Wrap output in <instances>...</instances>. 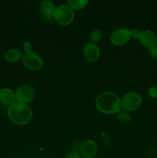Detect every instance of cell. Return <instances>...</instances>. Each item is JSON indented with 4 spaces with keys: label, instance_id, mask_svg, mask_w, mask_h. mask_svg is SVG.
<instances>
[{
    "label": "cell",
    "instance_id": "obj_1",
    "mask_svg": "<svg viewBox=\"0 0 157 158\" xmlns=\"http://www.w3.org/2000/svg\"><path fill=\"white\" fill-rule=\"evenodd\" d=\"M95 106L103 114H117L122 107L121 99L115 93L105 92L97 97Z\"/></svg>",
    "mask_w": 157,
    "mask_h": 158
},
{
    "label": "cell",
    "instance_id": "obj_2",
    "mask_svg": "<svg viewBox=\"0 0 157 158\" xmlns=\"http://www.w3.org/2000/svg\"><path fill=\"white\" fill-rule=\"evenodd\" d=\"M8 116L9 120L17 125H26L32 118V111L26 103L15 102L9 106Z\"/></svg>",
    "mask_w": 157,
    "mask_h": 158
},
{
    "label": "cell",
    "instance_id": "obj_3",
    "mask_svg": "<svg viewBox=\"0 0 157 158\" xmlns=\"http://www.w3.org/2000/svg\"><path fill=\"white\" fill-rule=\"evenodd\" d=\"M75 18L74 11L68 4H62L57 6L53 19L61 26H69Z\"/></svg>",
    "mask_w": 157,
    "mask_h": 158
},
{
    "label": "cell",
    "instance_id": "obj_4",
    "mask_svg": "<svg viewBox=\"0 0 157 158\" xmlns=\"http://www.w3.org/2000/svg\"><path fill=\"white\" fill-rule=\"evenodd\" d=\"M143 99L141 95L136 92H129L121 99V106L123 109L132 112L138 110L141 106Z\"/></svg>",
    "mask_w": 157,
    "mask_h": 158
},
{
    "label": "cell",
    "instance_id": "obj_5",
    "mask_svg": "<svg viewBox=\"0 0 157 158\" xmlns=\"http://www.w3.org/2000/svg\"><path fill=\"white\" fill-rule=\"evenodd\" d=\"M22 63L30 70H38L43 66V60L38 54L30 52L23 56Z\"/></svg>",
    "mask_w": 157,
    "mask_h": 158
},
{
    "label": "cell",
    "instance_id": "obj_6",
    "mask_svg": "<svg viewBox=\"0 0 157 158\" xmlns=\"http://www.w3.org/2000/svg\"><path fill=\"white\" fill-rule=\"evenodd\" d=\"M131 39V30L126 28H120L112 33L110 36L111 43L115 46H122L127 43Z\"/></svg>",
    "mask_w": 157,
    "mask_h": 158
},
{
    "label": "cell",
    "instance_id": "obj_7",
    "mask_svg": "<svg viewBox=\"0 0 157 158\" xmlns=\"http://www.w3.org/2000/svg\"><path fill=\"white\" fill-rule=\"evenodd\" d=\"M35 90L29 85H23L19 86L15 92V97L18 102L28 103L32 101L35 97Z\"/></svg>",
    "mask_w": 157,
    "mask_h": 158
},
{
    "label": "cell",
    "instance_id": "obj_8",
    "mask_svg": "<svg viewBox=\"0 0 157 158\" xmlns=\"http://www.w3.org/2000/svg\"><path fill=\"white\" fill-rule=\"evenodd\" d=\"M79 152L82 158H93L98 153V145L94 140H86L82 143Z\"/></svg>",
    "mask_w": 157,
    "mask_h": 158
},
{
    "label": "cell",
    "instance_id": "obj_9",
    "mask_svg": "<svg viewBox=\"0 0 157 158\" xmlns=\"http://www.w3.org/2000/svg\"><path fill=\"white\" fill-rule=\"evenodd\" d=\"M55 9H56V7H55V5L53 2L46 0L40 4L38 12H39V15H41L42 18L50 21L53 19Z\"/></svg>",
    "mask_w": 157,
    "mask_h": 158
},
{
    "label": "cell",
    "instance_id": "obj_10",
    "mask_svg": "<svg viewBox=\"0 0 157 158\" xmlns=\"http://www.w3.org/2000/svg\"><path fill=\"white\" fill-rule=\"evenodd\" d=\"M83 54L87 61L95 63L99 59V48L95 43H92L90 42L85 46L83 49Z\"/></svg>",
    "mask_w": 157,
    "mask_h": 158
},
{
    "label": "cell",
    "instance_id": "obj_11",
    "mask_svg": "<svg viewBox=\"0 0 157 158\" xmlns=\"http://www.w3.org/2000/svg\"><path fill=\"white\" fill-rule=\"evenodd\" d=\"M138 40L143 46L150 48L157 43V35L153 31L147 29L140 32Z\"/></svg>",
    "mask_w": 157,
    "mask_h": 158
},
{
    "label": "cell",
    "instance_id": "obj_12",
    "mask_svg": "<svg viewBox=\"0 0 157 158\" xmlns=\"http://www.w3.org/2000/svg\"><path fill=\"white\" fill-rule=\"evenodd\" d=\"M16 97L15 93L9 88H2L0 89V101L5 105H12L15 103Z\"/></svg>",
    "mask_w": 157,
    "mask_h": 158
},
{
    "label": "cell",
    "instance_id": "obj_13",
    "mask_svg": "<svg viewBox=\"0 0 157 158\" xmlns=\"http://www.w3.org/2000/svg\"><path fill=\"white\" fill-rule=\"evenodd\" d=\"M22 56V53L18 49H10L4 54V59L9 63L18 62Z\"/></svg>",
    "mask_w": 157,
    "mask_h": 158
},
{
    "label": "cell",
    "instance_id": "obj_14",
    "mask_svg": "<svg viewBox=\"0 0 157 158\" xmlns=\"http://www.w3.org/2000/svg\"><path fill=\"white\" fill-rule=\"evenodd\" d=\"M89 3L88 0H69L68 1V5L75 10H80L87 6Z\"/></svg>",
    "mask_w": 157,
    "mask_h": 158
},
{
    "label": "cell",
    "instance_id": "obj_15",
    "mask_svg": "<svg viewBox=\"0 0 157 158\" xmlns=\"http://www.w3.org/2000/svg\"><path fill=\"white\" fill-rule=\"evenodd\" d=\"M116 117L121 123H127L131 120L130 114L129 111L124 109H120V110L116 114Z\"/></svg>",
    "mask_w": 157,
    "mask_h": 158
},
{
    "label": "cell",
    "instance_id": "obj_16",
    "mask_svg": "<svg viewBox=\"0 0 157 158\" xmlns=\"http://www.w3.org/2000/svg\"><path fill=\"white\" fill-rule=\"evenodd\" d=\"M103 32L101 29H95V30H93L91 32L90 35H89V39H90L91 43H95L99 42L100 40H102V38H103Z\"/></svg>",
    "mask_w": 157,
    "mask_h": 158
},
{
    "label": "cell",
    "instance_id": "obj_17",
    "mask_svg": "<svg viewBox=\"0 0 157 158\" xmlns=\"http://www.w3.org/2000/svg\"><path fill=\"white\" fill-rule=\"evenodd\" d=\"M149 53L152 58L157 60V43L149 49Z\"/></svg>",
    "mask_w": 157,
    "mask_h": 158
},
{
    "label": "cell",
    "instance_id": "obj_18",
    "mask_svg": "<svg viewBox=\"0 0 157 158\" xmlns=\"http://www.w3.org/2000/svg\"><path fill=\"white\" fill-rule=\"evenodd\" d=\"M81 143L78 140H75V141L72 143V152L77 153L78 151H80V148H81Z\"/></svg>",
    "mask_w": 157,
    "mask_h": 158
},
{
    "label": "cell",
    "instance_id": "obj_19",
    "mask_svg": "<svg viewBox=\"0 0 157 158\" xmlns=\"http://www.w3.org/2000/svg\"><path fill=\"white\" fill-rule=\"evenodd\" d=\"M23 49H24V51L26 52V53L32 52V44H31L29 42H26V43H24V45H23Z\"/></svg>",
    "mask_w": 157,
    "mask_h": 158
},
{
    "label": "cell",
    "instance_id": "obj_20",
    "mask_svg": "<svg viewBox=\"0 0 157 158\" xmlns=\"http://www.w3.org/2000/svg\"><path fill=\"white\" fill-rule=\"evenodd\" d=\"M139 34H140V32L137 29H132V30H131V38L138 39Z\"/></svg>",
    "mask_w": 157,
    "mask_h": 158
},
{
    "label": "cell",
    "instance_id": "obj_21",
    "mask_svg": "<svg viewBox=\"0 0 157 158\" xmlns=\"http://www.w3.org/2000/svg\"><path fill=\"white\" fill-rule=\"evenodd\" d=\"M149 95L152 98H155L157 97V88L152 87L149 89Z\"/></svg>",
    "mask_w": 157,
    "mask_h": 158
},
{
    "label": "cell",
    "instance_id": "obj_22",
    "mask_svg": "<svg viewBox=\"0 0 157 158\" xmlns=\"http://www.w3.org/2000/svg\"><path fill=\"white\" fill-rule=\"evenodd\" d=\"M65 158H82L80 154H78V153H75V152H71L68 154Z\"/></svg>",
    "mask_w": 157,
    "mask_h": 158
}]
</instances>
